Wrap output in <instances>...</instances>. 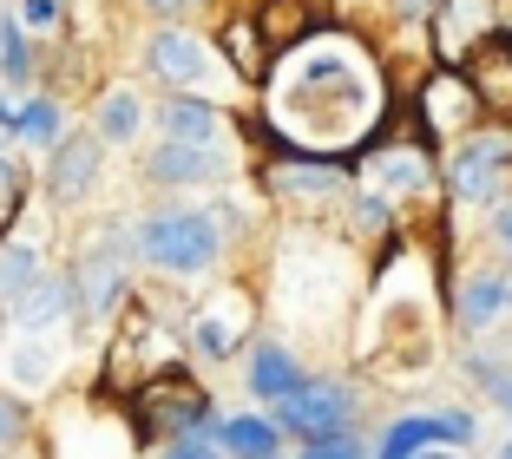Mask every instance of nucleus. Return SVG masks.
<instances>
[{
  "instance_id": "0eeeda50",
  "label": "nucleus",
  "mask_w": 512,
  "mask_h": 459,
  "mask_svg": "<svg viewBox=\"0 0 512 459\" xmlns=\"http://www.w3.org/2000/svg\"><path fill=\"white\" fill-rule=\"evenodd\" d=\"M473 433H480V420L467 407H453V414H407L381 433L375 459H414V453H440V446H473Z\"/></svg>"
},
{
  "instance_id": "b1692460",
  "label": "nucleus",
  "mask_w": 512,
  "mask_h": 459,
  "mask_svg": "<svg viewBox=\"0 0 512 459\" xmlns=\"http://www.w3.org/2000/svg\"><path fill=\"white\" fill-rule=\"evenodd\" d=\"M0 79L7 86H27L33 79V53H27V33H20V14H0Z\"/></svg>"
},
{
  "instance_id": "f257e3e1",
  "label": "nucleus",
  "mask_w": 512,
  "mask_h": 459,
  "mask_svg": "<svg viewBox=\"0 0 512 459\" xmlns=\"http://www.w3.org/2000/svg\"><path fill=\"white\" fill-rule=\"evenodd\" d=\"M381 86L368 53H355L348 40H316L276 73V125L302 138L309 151H342L375 125Z\"/></svg>"
},
{
  "instance_id": "aec40b11",
  "label": "nucleus",
  "mask_w": 512,
  "mask_h": 459,
  "mask_svg": "<svg viewBox=\"0 0 512 459\" xmlns=\"http://www.w3.org/2000/svg\"><path fill=\"white\" fill-rule=\"evenodd\" d=\"M0 368L14 374V387H27V394H46V387L60 381V348L53 341H27L20 335L7 355H0Z\"/></svg>"
},
{
  "instance_id": "5701e85b",
  "label": "nucleus",
  "mask_w": 512,
  "mask_h": 459,
  "mask_svg": "<svg viewBox=\"0 0 512 459\" xmlns=\"http://www.w3.org/2000/svg\"><path fill=\"white\" fill-rule=\"evenodd\" d=\"M14 138H20V145H46V151H53V145L66 138L60 99H27V105L14 112Z\"/></svg>"
},
{
  "instance_id": "f03ea898",
  "label": "nucleus",
  "mask_w": 512,
  "mask_h": 459,
  "mask_svg": "<svg viewBox=\"0 0 512 459\" xmlns=\"http://www.w3.org/2000/svg\"><path fill=\"white\" fill-rule=\"evenodd\" d=\"M138 256L165 276H204L224 256V223L211 210H151L138 223Z\"/></svg>"
},
{
  "instance_id": "4be33fe9",
  "label": "nucleus",
  "mask_w": 512,
  "mask_h": 459,
  "mask_svg": "<svg viewBox=\"0 0 512 459\" xmlns=\"http://www.w3.org/2000/svg\"><path fill=\"white\" fill-rule=\"evenodd\" d=\"M138 125H145V105H138V92H106L99 99V112H92V132L106 138V145H132L138 138Z\"/></svg>"
},
{
  "instance_id": "dca6fc26",
  "label": "nucleus",
  "mask_w": 512,
  "mask_h": 459,
  "mask_svg": "<svg viewBox=\"0 0 512 459\" xmlns=\"http://www.w3.org/2000/svg\"><path fill=\"white\" fill-rule=\"evenodd\" d=\"M243 328H250V296H243V289H224L217 302L197 309V348L211 361H224V355L243 348Z\"/></svg>"
},
{
  "instance_id": "f3484780",
  "label": "nucleus",
  "mask_w": 512,
  "mask_h": 459,
  "mask_svg": "<svg viewBox=\"0 0 512 459\" xmlns=\"http://www.w3.org/2000/svg\"><path fill=\"white\" fill-rule=\"evenodd\" d=\"M158 125H165V145H204V151H217V138H224V112H217L211 99H171V105H158Z\"/></svg>"
},
{
  "instance_id": "6e6552de",
  "label": "nucleus",
  "mask_w": 512,
  "mask_h": 459,
  "mask_svg": "<svg viewBox=\"0 0 512 459\" xmlns=\"http://www.w3.org/2000/svg\"><path fill=\"white\" fill-rule=\"evenodd\" d=\"M125 263L132 256H119V250H99L86 256V263L73 269V296H79V322H112L119 315V302H125V289H132V276H125Z\"/></svg>"
},
{
  "instance_id": "7ed1b4c3",
  "label": "nucleus",
  "mask_w": 512,
  "mask_h": 459,
  "mask_svg": "<svg viewBox=\"0 0 512 459\" xmlns=\"http://www.w3.org/2000/svg\"><path fill=\"white\" fill-rule=\"evenodd\" d=\"M270 420H276V433H296L302 446L342 440V433H355V387L309 374V381H302L289 400H276V414H270Z\"/></svg>"
},
{
  "instance_id": "ddd939ff",
  "label": "nucleus",
  "mask_w": 512,
  "mask_h": 459,
  "mask_svg": "<svg viewBox=\"0 0 512 459\" xmlns=\"http://www.w3.org/2000/svg\"><path fill=\"white\" fill-rule=\"evenodd\" d=\"M506 309H512V276H506V269H467L460 296H453L460 328H467V335H486V328L506 322Z\"/></svg>"
},
{
  "instance_id": "7c9ffc66",
  "label": "nucleus",
  "mask_w": 512,
  "mask_h": 459,
  "mask_svg": "<svg viewBox=\"0 0 512 459\" xmlns=\"http://www.w3.org/2000/svg\"><path fill=\"white\" fill-rule=\"evenodd\" d=\"M493 237H499V250L512 256V204H506V210H499V217H493Z\"/></svg>"
},
{
  "instance_id": "a878e982",
  "label": "nucleus",
  "mask_w": 512,
  "mask_h": 459,
  "mask_svg": "<svg viewBox=\"0 0 512 459\" xmlns=\"http://www.w3.org/2000/svg\"><path fill=\"white\" fill-rule=\"evenodd\" d=\"M296 459H375V453H368L362 433H342V440H316V446H302Z\"/></svg>"
},
{
  "instance_id": "c85d7f7f",
  "label": "nucleus",
  "mask_w": 512,
  "mask_h": 459,
  "mask_svg": "<svg viewBox=\"0 0 512 459\" xmlns=\"http://www.w3.org/2000/svg\"><path fill=\"white\" fill-rule=\"evenodd\" d=\"M20 433H27V420H20V407L7 394H0V453H14L20 446Z\"/></svg>"
},
{
  "instance_id": "c756f323",
  "label": "nucleus",
  "mask_w": 512,
  "mask_h": 459,
  "mask_svg": "<svg viewBox=\"0 0 512 459\" xmlns=\"http://www.w3.org/2000/svg\"><path fill=\"white\" fill-rule=\"evenodd\" d=\"M434 7H440V0H388L394 20H434Z\"/></svg>"
},
{
  "instance_id": "9d476101",
  "label": "nucleus",
  "mask_w": 512,
  "mask_h": 459,
  "mask_svg": "<svg viewBox=\"0 0 512 459\" xmlns=\"http://www.w3.org/2000/svg\"><path fill=\"white\" fill-rule=\"evenodd\" d=\"M302 381H309V368H302V361L289 355L276 335H263V341H250V348H243V387H250V400L276 407V400H289Z\"/></svg>"
},
{
  "instance_id": "412c9836",
  "label": "nucleus",
  "mask_w": 512,
  "mask_h": 459,
  "mask_svg": "<svg viewBox=\"0 0 512 459\" xmlns=\"http://www.w3.org/2000/svg\"><path fill=\"white\" fill-rule=\"evenodd\" d=\"M40 276H46L40 243H27V237H0V302H7V309H14V302L27 296Z\"/></svg>"
},
{
  "instance_id": "393cba45",
  "label": "nucleus",
  "mask_w": 512,
  "mask_h": 459,
  "mask_svg": "<svg viewBox=\"0 0 512 459\" xmlns=\"http://www.w3.org/2000/svg\"><path fill=\"white\" fill-rule=\"evenodd\" d=\"M224 46H230V60H237V73H256V79H263V40H256L250 14H237V20H230Z\"/></svg>"
},
{
  "instance_id": "39448f33",
  "label": "nucleus",
  "mask_w": 512,
  "mask_h": 459,
  "mask_svg": "<svg viewBox=\"0 0 512 459\" xmlns=\"http://www.w3.org/2000/svg\"><path fill=\"white\" fill-rule=\"evenodd\" d=\"M99 178H106V138L99 132H66L60 145L46 151V197H53V204L92 197Z\"/></svg>"
},
{
  "instance_id": "20e7f679",
  "label": "nucleus",
  "mask_w": 512,
  "mask_h": 459,
  "mask_svg": "<svg viewBox=\"0 0 512 459\" xmlns=\"http://www.w3.org/2000/svg\"><path fill=\"white\" fill-rule=\"evenodd\" d=\"M447 184L460 204H493L512 184V132H467L447 158Z\"/></svg>"
},
{
  "instance_id": "423d86ee",
  "label": "nucleus",
  "mask_w": 512,
  "mask_h": 459,
  "mask_svg": "<svg viewBox=\"0 0 512 459\" xmlns=\"http://www.w3.org/2000/svg\"><path fill=\"white\" fill-rule=\"evenodd\" d=\"M506 33V7L499 0H440L434 7V46L440 60H473L486 53V40Z\"/></svg>"
},
{
  "instance_id": "4468645a",
  "label": "nucleus",
  "mask_w": 512,
  "mask_h": 459,
  "mask_svg": "<svg viewBox=\"0 0 512 459\" xmlns=\"http://www.w3.org/2000/svg\"><path fill=\"white\" fill-rule=\"evenodd\" d=\"M427 178H434V164H427V151H414V145H394V151L362 158L368 197H414V191H427Z\"/></svg>"
},
{
  "instance_id": "cd10ccee",
  "label": "nucleus",
  "mask_w": 512,
  "mask_h": 459,
  "mask_svg": "<svg viewBox=\"0 0 512 459\" xmlns=\"http://www.w3.org/2000/svg\"><path fill=\"white\" fill-rule=\"evenodd\" d=\"M66 0H20V27H60Z\"/></svg>"
},
{
  "instance_id": "9b49d317",
  "label": "nucleus",
  "mask_w": 512,
  "mask_h": 459,
  "mask_svg": "<svg viewBox=\"0 0 512 459\" xmlns=\"http://www.w3.org/2000/svg\"><path fill=\"white\" fill-rule=\"evenodd\" d=\"M211 46L197 40V33H178V27H158L145 40V66L158 79H171V86H204V79H211Z\"/></svg>"
},
{
  "instance_id": "72a5a7b5",
  "label": "nucleus",
  "mask_w": 512,
  "mask_h": 459,
  "mask_svg": "<svg viewBox=\"0 0 512 459\" xmlns=\"http://www.w3.org/2000/svg\"><path fill=\"white\" fill-rule=\"evenodd\" d=\"M414 459H453V453H414Z\"/></svg>"
},
{
  "instance_id": "f8f14e48",
  "label": "nucleus",
  "mask_w": 512,
  "mask_h": 459,
  "mask_svg": "<svg viewBox=\"0 0 512 459\" xmlns=\"http://www.w3.org/2000/svg\"><path fill=\"white\" fill-rule=\"evenodd\" d=\"M224 171L230 164L204 145H158L145 158V178L165 184V191H211V184H224Z\"/></svg>"
},
{
  "instance_id": "a211bd4d",
  "label": "nucleus",
  "mask_w": 512,
  "mask_h": 459,
  "mask_svg": "<svg viewBox=\"0 0 512 459\" xmlns=\"http://www.w3.org/2000/svg\"><path fill=\"white\" fill-rule=\"evenodd\" d=\"M217 446H224V459H276L283 433H276L270 414H230L217 420Z\"/></svg>"
},
{
  "instance_id": "1a4fd4ad",
  "label": "nucleus",
  "mask_w": 512,
  "mask_h": 459,
  "mask_svg": "<svg viewBox=\"0 0 512 459\" xmlns=\"http://www.w3.org/2000/svg\"><path fill=\"white\" fill-rule=\"evenodd\" d=\"M14 322L27 341H46V335H60L66 322H79V296H73V276H60V269H46L40 282H33L27 296L14 302Z\"/></svg>"
},
{
  "instance_id": "bb28decb",
  "label": "nucleus",
  "mask_w": 512,
  "mask_h": 459,
  "mask_svg": "<svg viewBox=\"0 0 512 459\" xmlns=\"http://www.w3.org/2000/svg\"><path fill=\"white\" fill-rule=\"evenodd\" d=\"M165 459H224V446H217L211 433H184V440L165 446Z\"/></svg>"
},
{
  "instance_id": "f704fd0d",
  "label": "nucleus",
  "mask_w": 512,
  "mask_h": 459,
  "mask_svg": "<svg viewBox=\"0 0 512 459\" xmlns=\"http://www.w3.org/2000/svg\"><path fill=\"white\" fill-rule=\"evenodd\" d=\"M499 400H506V414H512V387H506V394H499Z\"/></svg>"
},
{
  "instance_id": "6ab92c4d",
  "label": "nucleus",
  "mask_w": 512,
  "mask_h": 459,
  "mask_svg": "<svg viewBox=\"0 0 512 459\" xmlns=\"http://www.w3.org/2000/svg\"><path fill=\"white\" fill-rule=\"evenodd\" d=\"M460 73H467V86H473V99H480V112H506V119H512V53L486 46V53H473Z\"/></svg>"
},
{
  "instance_id": "2eb2a0df",
  "label": "nucleus",
  "mask_w": 512,
  "mask_h": 459,
  "mask_svg": "<svg viewBox=\"0 0 512 459\" xmlns=\"http://www.w3.org/2000/svg\"><path fill=\"white\" fill-rule=\"evenodd\" d=\"M421 112L434 132H473V112H480V99H473L467 73L460 66H440L434 79L421 86Z\"/></svg>"
},
{
  "instance_id": "2f4dec72",
  "label": "nucleus",
  "mask_w": 512,
  "mask_h": 459,
  "mask_svg": "<svg viewBox=\"0 0 512 459\" xmlns=\"http://www.w3.org/2000/svg\"><path fill=\"white\" fill-rule=\"evenodd\" d=\"M151 14H184V7H191V0H145Z\"/></svg>"
},
{
  "instance_id": "473e14b6",
  "label": "nucleus",
  "mask_w": 512,
  "mask_h": 459,
  "mask_svg": "<svg viewBox=\"0 0 512 459\" xmlns=\"http://www.w3.org/2000/svg\"><path fill=\"white\" fill-rule=\"evenodd\" d=\"M493 459H512V440H506V446H499V453H493Z\"/></svg>"
}]
</instances>
